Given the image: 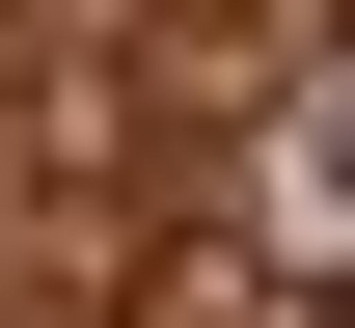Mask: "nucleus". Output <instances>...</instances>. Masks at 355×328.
<instances>
[{"mask_svg": "<svg viewBox=\"0 0 355 328\" xmlns=\"http://www.w3.org/2000/svg\"><path fill=\"white\" fill-rule=\"evenodd\" d=\"M246 246H273L301 301H355V55L273 83V137H246Z\"/></svg>", "mask_w": 355, "mask_h": 328, "instance_id": "nucleus-1", "label": "nucleus"}]
</instances>
